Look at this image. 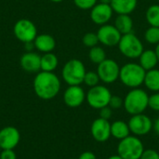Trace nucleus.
<instances>
[{
  "mask_svg": "<svg viewBox=\"0 0 159 159\" xmlns=\"http://www.w3.org/2000/svg\"><path fill=\"white\" fill-rule=\"evenodd\" d=\"M86 73L87 71L84 63L77 59H72L63 65L61 76L67 85L80 86L84 82Z\"/></svg>",
  "mask_w": 159,
  "mask_h": 159,
  "instance_id": "4",
  "label": "nucleus"
},
{
  "mask_svg": "<svg viewBox=\"0 0 159 159\" xmlns=\"http://www.w3.org/2000/svg\"><path fill=\"white\" fill-rule=\"evenodd\" d=\"M0 150H1V148H0Z\"/></svg>",
  "mask_w": 159,
  "mask_h": 159,
  "instance_id": "42",
  "label": "nucleus"
},
{
  "mask_svg": "<svg viewBox=\"0 0 159 159\" xmlns=\"http://www.w3.org/2000/svg\"><path fill=\"white\" fill-rule=\"evenodd\" d=\"M34 46L40 52H52L56 47V41L52 35L48 34H37L34 40Z\"/></svg>",
  "mask_w": 159,
  "mask_h": 159,
  "instance_id": "17",
  "label": "nucleus"
},
{
  "mask_svg": "<svg viewBox=\"0 0 159 159\" xmlns=\"http://www.w3.org/2000/svg\"><path fill=\"white\" fill-rule=\"evenodd\" d=\"M97 74L100 80L105 84H112L119 78L120 66L112 59H106L98 64Z\"/></svg>",
  "mask_w": 159,
  "mask_h": 159,
  "instance_id": "9",
  "label": "nucleus"
},
{
  "mask_svg": "<svg viewBox=\"0 0 159 159\" xmlns=\"http://www.w3.org/2000/svg\"><path fill=\"white\" fill-rule=\"evenodd\" d=\"M144 151L143 142L137 136H128L117 145V155L123 159H140Z\"/></svg>",
  "mask_w": 159,
  "mask_h": 159,
  "instance_id": "5",
  "label": "nucleus"
},
{
  "mask_svg": "<svg viewBox=\"0 0 159 159\" xmlns=\"http://www.w3.org/2000/svg\"><path fill=\"white\" fill-rule=\"evenodd\" d=\"M145 17L150 26L159 27V4L150 6L146 10Z\"/></svg>",
  "mask_w": 159,
  "mask_h": 159,
  "instance_id": "24",
  "label": "nucleus"
},
{
  "mask_svg": "<svg viewBox=\"0 0 159 159\" xmlns=\"http://www.w3.org/2000/svg\"><path fill=\"white\" fill-rule=\"evenodd\" d=\"M157 1H158V3H159V0H157Z\"/></svg>",
  "mask_w": 159,
  "mask_h": 159,
  "instance_id": "41",
  "label": "nucleus"
},
{
  "mask_svg": "<svg viewBox=\"0 0 159 159\" xmlns=\"http://www.w3.org/2000/svg\"><path fill=\"white\" fill-rule=\"evenodd\" d=\"M33 87L38 98L48 101L59 94L61 90V80L53 72L41 71L34 76Z\"/></svg>",
  "mask_w": 159,
  "mask_h": 159,
  "instance_id": "1",
  "label": "nucleus"
},
{
  "mask_svg": "<svg viewBox=\"0 0 159 159\" xmlns=\"http://www.w3.org/2000/svg\"><path fill=\"white\" fill-rule=\"evenodd\" d=\"M97 35L99 38V42L109 48L117 46L122 36V34L119 33L115 25H111L108 23L100 27L97 32Z\"/></svg>",
  "mask_w": 159,
  "mask_h": 159,
  "instance_id": "11",
  "label": "nucleus"
},
{
  "mask_svg": "<svg viewBox=\"0 0 159 159\" xmlns=\"http://www.w3.org/2000/svg\"><path fill=\"white\" fill-rule=\"evenodd\" d=\"M145 87L154 92H159V70L158 69H152L146 71L144 83Z\"/></svg>",
  "mask_w": 159,
  "mask_h": 159,
  "instance_id": "23",
  "label": "nucleus"
},
{
  "mask_svg": "<svg viewBox=\"0 0 159 159\" xmlns=\"http://www.w3.org/2000/svg\"><path fill=\"white\" fill-rule=\"evenodd\" d=\"M155 51H156V53H157V59H158V63H159V44H157V48H156Z\"/></svg>",
  "mask_w": 159,
  "mask_h": 159,
  "instance_id": "38",
  "label": "nucleus"
},
{
  "mask_svg": "<svg viewBox=\"0 0 159 159\" xmlns=\"http://www.w3.org/2000/svg\"><path fill=\"white\" fill-rule=\"evenodd\" d=\"M130 129L129 124L123 120H116L111 124V136L121 141L129 136Z\"/></svg>",
  "mask_w": 159,
  "mask_h": 159,
  "instance_id": "20",
  "label": "nucleus"
},
{
  "mask_svg": "<svg viewBox=\"0 0 159 159\" xmlns=\"http://www.w3.org/2000/svg\"><path fill=\"white\" fill-rule=\"evenodd\" d=\"M59 65L58 57L52 53L48 52L44 53L41 56V71L44 72H54Z\"/></svg>",
  "mask_w": 159,
  "mask_h": 159,
  "instance_id": "22",
  "label": "nucleus"
},
{
  "mask_svg": "<svg viewBox=\"0 0 159 159\" xmlns=\"http://www.w3.org/2000/svg\"><path fill=\"white\" fill-rule=\"evenodd\" d=\"M139 59H140L139 64L145 71L155 69L158 63V59H157V53L155 50H152V49L143 50V53L141 54V56L139 57Z\"/></svg>",
  "mask_w": 159,
  "mask_h": 159,
  "instance_id": "19",
  "label": "nucleus"
},
{
  "mask_svg": "<svg viewBox=\"0 0 159 159\" xmlns=\"http://www.w3.org/2000/svg\"><path fill=\"white\" fill-rule=\"evenodd\" d=\"M89 58L91 62H93L95 64H100L104 60H106V53L102 48L96 46L89 49Z\"/></svg>",
  "mask_w": 159,
  "mask_h": 159,
  "instance_id": "25",
  "label": "nucleus"
},
{
  "mask_svg": "<svg viewBox=\"0 0 159 159\" xmlns=\"http://www.w3.org/2000/svg\"><path fill=\"white\" fill-rule=\"evenodd\" d=\"M117 46L121 54L129 59L139 58L144 50L142 41L133 33L123 34Z\"/></svg>",
  "mask_w": 159,
  "mask_h": 159,
  "instance_id": "6",
  "label": "nucleus"
},
{
  "mask_svg": "<svg viewBox=\"0 0 159 159\" xmlns=\"http://www.w3.org/2000/svg\"><path fill=\"white\" fill-rule=\"evenodd\" d=\"M112 114H113V109L109 105L100 109V117L101 118L109 120L112 116Z\"/></svg>",
  "mask_w": 159,
  "mask_h": 159,
  "instance_id": "33",
  "label": "nucleus"
},
{
  "mask_svg": "<svg viewBox=\"0 0 159 159\" xmlns=\"http://www.w3.org/2000/svg\"><path fill=\"white\" fill-rule=\"evenodd\" d=\"M86 100V93L80 86H69L63 93V102L70 108L79 107Z\"/></svg>",
  "mask_w": 159,
  "mask_h": 159,
  "instance_id": "15",
  "label": "nucleus"
},
{
  "mask_svg": "<svg viewBox=\"0 0 159 159\" xmlns=\"http://www.w3.org/2000/svg\"><path fill=\"white\" fill-rule=\"evenodd\" d=\"M148 107L156 112H159V92H155L153 95L149 96Z\"/></svg>",
  "mask_w": 159,
  "mask_h": 159,
  "instance_id": "31",
  "label": "nucleus"
},
{
  "mask_svg": "<svg viewBox=\"0 0 159 159\" xmlns=\"http://www.w3.org/2000/svg\"><path fill=\"white\" fill-rule=\"evenodd\" d=\"M144 38L147 43L152 45L159 44V27L150 26L144 33Z\"/></svg>",
  "mask_w": 159,
  "mask_h": 159,
  "instance_id": "26",
  "label": "nucleus"
},
{
  "mask_svg": "<svg viewBox=\"0 0 159 159\" xmlns=\"http://www.w3.org/2000/svg\"><path fill=\"white\" fill-rule=\"evenodd\" d=\"M149 95L142 89H132L124 99V108L131 116L143 114L148 107Z\"/></svg>",
  "mask_w": 159,
  "mask_h": 159,
  "instance_id": "3",
  "label": "nucleus"
},
{
  "mask_svg": "<svg viewBox=\"0 0 159 159\" xmlns=\"http://www.w3.org/2000/svg\"><path fill=\"white\" fill-rule=\"evenodd\" d=\"M101 80H100V77H99L97 72L89 71V72H87L86 73L83 83H85L88 87L92 88V87H95V86L99 85V82Z\"/></svg>",
  "mask_w": 159,
  "mask_h": 159,
  "instance_id": "28",
  "label": "nucleus"
},
{
  "mask_svg": "<svg viewBox=\"0 0 159 159\" xmlns=\"http://www.w3.org/2000/svg\"><path fill=\"white\" fill-rule=\"evenodd\" d=\"M113 8L109 4L99 3L90 9V19L97 25H104L111 20L113 16Z\"/></svg>",
  "mask_w": 159,
  "mask_h": 159,
  "instance_id": "14",
  "label": "nucleus"
},
{
  "mask_svg": "<svg viewBox=\"0 0 159 159\" xmlns=\"http://www.w3.org/2000/svg\"><path fill=\"white\" fill-rule=\"evenodd\" d=\"M137 4L138 0H112L110 5L113 10L118 15H129L135 10V8L137 7Z\"/></svg>",
  "mask_w": 159,
  "mask_h": 159,
  "instance_id": "18",
  "label": "nucleus"
},
{
  "mask_svg": "<svg viewBox=\"0 0 159 159\" xmlns=\"http://www.w3.org/2000/svg\"><path fill=\"white\" fill-rule=\"evenodd\" d=\"M140 159H159V153L153 149L144 150Z\"/></svg>",
  "mask_w": 159,
  "mask_h": 159,
  "instance_id": "32",
  "label": "nucleus"
},
{
  "mask_svg": "<svg viewBox=\"0 0 159 159\" xmlns=\"http://www.w3.org/2000/svg\"><path fill=\"white\" fill-rule=\"evenodd\" d=\"M100 1V3H102V4H111V2H112V0H99Z\"/></svg>",
  "mask_w": 159,
  "mask_h": 159,
  "instance_id": "39",
  "label": "nucleus"
},
{
  "mask_svg": "<svg viewBox=\"0 0 159 159\" xmlns=\"http://www.w3.org/2000/svg\"><path fill=\"white\" fill-rule=\"evenodd\" d=\"M123 105H124V99H122L121 97H119L117 95H115V96L112 95L110 102H109V106L113 110H118Z\"/></svg>",
  "mask_w": 159,
  "mask_h": 159,
  "instance_id": "30",
  "label": "nucleus"
},
{
  "mask_svg": "<svg viewBox=\"0 0 159 159\" xmlns=\"http://www.w3.org/2000/svg\"><path fill=\"white\" fill-rule=\"evenodd\" d=\"M107 159H123L119 155H115V156H111L110 157H108Z\"/></svg>",
  "mask_w": 159,
  "mask_h": 159,
  "instance_id": "37",
  "label": "nucleus"
},
{
  "mask_svg": "<svg viewBox=\"0 0 159 159\" xmlns=\"http://www.w3.org/2000/svg\"><path fill=\"white\" fill-rule=\"evenodd\" d=\"M146 71L135 62H129L120 68L119 79L128 88L137 89L144 83Z\"/></svg>",
  "mask_w": 159,
  "mask_h": 159,
  "instance_id": "2",
  "label": "nucleus"
},
{
  "mask_svg": "<svg viewBox=\"0 0 159 159\" xmlns=\"http://www.w3.org/2000/svg\"><path fill=\"white\" fill-rule=\"evenodd\" d=\"M20 67L28 73H36L41 70V56L33 51L25 52L20 59Z\"/></svg>",
  "mask_w": 159,
  "mask_h": 159,
  "instance_id": "16",
  "label": "nucleus"
},
{
  "mask_svg": "<svg viewBox=\"0 0 159 159\" xmlns=\"http://www.w3.org/2000/svg\"><path fill=\"white\" fill-rule=\"evenodd\" d=\"M13 33L16 38L24 44L34 42L37 36L35 24L28 19H20L17 20L13 27Z\"/></svg>",
  "mask_w": 159,
  "mask_h": 159,
  "instance_id": "8",
  "label": "nucleus"
},
{
  "mask_svg": "<svg viewBox=\"0 0 159 159\" xmlns=\"http://www.w3.org/2000/svg\"><path fill=\"white\" fill-rule=\"evenodd\" d=\"M0 159H17V156L13 150L6 149L0 152Z\"/></svg>",
  "mask_w": 159,
  "mask_h": 159,
  "instance_id": "34",
  "label": "nucleus"
},
{
  "mask_svg": "<svg viewBox=\"0 0 159 159\" xmlns=\"http://www.w3.org/2000/svg\"><path fill=\"white\" fill-rule=\"evenodd\" d=\"M128 124H129L130 132L133 133L137 137L144 136L148 134L153 129V122L151 118L144 114L132 116L129 118Z\"/></svg>",
  "mask_w": 159,
  "mask_h": 159,
  "instance_id": "10",
  "label": "nucleus"
},
{
  "mask_svg": "<svg viewBox=\"0 0 159 159\" xmlns=\"http://www.w3.org/2000/svg\"><path fill=\"white\" fill-rule=\"evenodd\" d=\"M153 129L157 135H159V117L153 122Z\"/></svg>",
  "mask_w": 159,
  "mask_h": 159,
  "instance_id": "36",
  "label": "nucleus"
},
{
  "mask_svg": "<svg viewBox=\"0 0 159 159\" xmlns=\"http://www.w3.org/2000/svg\"><path fill=\"white\" fill-rule=\"evenodd\" d=\"M78 159H97V157L94 153H92L90 151H86V152H83L79 156Z\"/></svg>",
  "mask_w": 159,
  "mask_h": 159,
  "instance_id": "35",
  "label": "nucleus"
},
{
  "mask_svg": "<svg viewBox=\"0 0 159 159\" xmlns=\"http://www.w3.org/2000/svg\"><path fill=\"white\" fill-rule=\"evenodd\" d=\"M51 2H54V3H61V2H62L63 0H50Z\"/></svg>",
  "mask_w": 159,
  "mask_h": 159,
  "instance_id": "40",
  "label": "nucleus"
},
{
  "mask_svg": "<svg viewBox=\"0 0 159 159\" xmlns=\"http://www.w3.org/2000/svg\"><path fill=\"white\" fill-rule=\"evenodd\" d=\"M90 131L96 142L104 143L111 137V124L108 120L99 117L92 122Z\"/></svg>",
  "mask_w": 159,
  "mask_h": 159,
  "instance_id": "13",
  "label": "nucleus"
},
{
  "mask_svg": "<svg viewBox=\"0 0 159 159\" xmlns=\"http://www.w3.org/2000/svg\"><path fill=\"white\" fill-rule=\"evenodd\" d=\"M98 0H74L75 5L83 10H89L91 9L96 4Z\"/></svg>",
  "mask_w": 159,
  "mask_h": 159,
  "instance_id": "29",
  "label": "nucleus"
},
{
  "mask_svg": "<svg viewBox=\"0 0 159 159\" xmlns=\"http://www.w3.org/2000/svg\"><path fill=\"white\" fill-rule=\"evenodd\" d=\"M112 93L108 88L97 85L89 89L86 94V101L91 108L100 110L109 105Z\"/></svg>",
  "mask_w": 159,
  "mask_h": 159,
  "instance_id": "7",
  "label": "nucleus"
},
{
  "mask_svg": "<svg viewBox=\"0 0 159 159\" xmlns=\"http://www.w3.org/2000/svg\"><path fill=\"white\" fill-rule=\"evenodd\" d=\"M20 141V133L18 129L12 126H7L0 129V148L2 150L17 147Z\"/></svg>",
  "mask_w": 159,
  "mask_h": 159,
  "instance_id": "12",
  "label": "nucleus"
},
{
  "mask_svg": "<svg viewBox=\"0 0 159 159\" xmlns=\"http://www.w3.org/2000/svg\"><path fill=\"white\" fill-rule=\"evenodd\" d=\"M115 26L122 35L132 33L133 20H132V19H131V17L129 15L120 14L116 19Z\"/></svg>",
  "mask_w": 159,
  "mask_h": 159,
  "instance_id": "21",
  "label": "nucleus"
},
{
  "mask_svg": "<svg viewBox=\"0 0 159 159\" xmlns=\"http://www.w3.org/2000/svg\"><path fill=\"white\" fill-rule=\"evenodd\" d=\"M82 42L84 44V46L91 48L93 47H96L99 43V38L97 35V33H87L84 34V36L82 37Z\"/></svg>",
  "mask_w": 159,
  "mask_h": 159,
  "instance_id": "27",
  "label": "nucleus"
}]
</instances>
